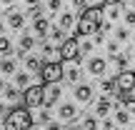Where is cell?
Returning <instances> with one entry per match:
<instances>
[{
	"mask_svg": "<svg viewBox=\"0 0 135 130\" xmlns=\"http://www.w3.org/2000/svg\"><path fill=\"white\" fill-rule=\"evenodd\" d=\"M103 28V5H85L78 18V38H88V35L100 33Z\"/></svg>",
	"mask_w": 135,
	"mask_h": 130,
	"instance_id": "obj_1",
	"label": "cell"
},
{
	"mask_svg": "<svg viewBox=\"0 0 135 130\" xmlns=\"http://www.w3.org/2000/svg\"><path fill=\"white\" fill-rule=\"evenodd\" d=\"M35 125V118L30 113V108L18 105L3 118V130H30Z\"/></svg>",
	"mask_w": 135,
	"mask_h": 130,
	"instance_id": "obj_2",
	"label": "cell"
},
{
	"mask_svg": "<svg viewBox=\"0 0 135 130\" xmlns=\"http://www.w3.org/2000/svg\"><path fill=\"white\" fill-rule=\"evenodd\" d=\"M63 60H43V68H40V78L43 83H60L63 80Z\"/></svg>",
	"mask_w": 135,
	"mask_h": 130,
	"instance_id": "obj_3",
	"label": "cell"
},
{
	"mask_svg": "<svg viewBox=\"0 0 135 130\" xmlns=\"http://www.w3.org/2000/svg\"><path fill=\"white\" fill-rule=\"evenodd\" d=\"M58 50H60V60H63V63H75V60L80 58V43H78V35L65 38L63 43L58 45Z\"/></svg>",
	"mask_w": 135,
	"mask_h": 130,
	"instance_id": "obj_4",
	"label": "cell"
},
{
	"mask_svg": "<svg viewBox=\"0 0 135 130\" xmlns=\"http://www.w3.org/2000/svg\"><path fill=\"white\" fill-rule=\"evenodd\" d=\"M43 98H45V83L43 85H28L23 90V105L25 108H43Z\"/></svg>",
	"mask_w": 135,
	"mask_h": 130,
	"instance_id": "obj_5",
	"label": "cell"
},
{
	"mask_svg": "<svg viewBox=\"0 0 135 130\" xmlns=\"http://www.w3.org/2000/svg\"><path fill=\"white\" fill-rule=\"evenodd\" d=\"M113 83H115V93L118 95H130V93L135 90V70L118 73V75L113 78Z\"/></svg>",
	"mask_w": 135,
	"mask_h": 130,
	"instance_id": "obj_6",
	"label": "cell"
},
{
	"mask_svg": "<svg viewBox=\"0 0 135 130\" xmlns=\"http://www.w3.org/2000/svg\"><path fill=\"white\" fill-rule=\"evenodd\" d=\"M60 95H63V88H60L58 83H48V85H45V98H43V105H45V108H53L55 103L60 100Z\"/></svg>",
	"mask_w": 135,
	"mask_h": 130,
	"instance_id": "obj_7",
	"label": "cell"
},
{
	"mask_svg": "<svg viewBox=\"0 0 135 130\" xmlns=\"http://www.w3.org/2000/svg\"><path fill=\"white\" fill-rule=\"evenodd\" d=\"M73 93H75V100L78 103H93V100H95V90H93V85H85V83H78Z\"/></svg>",
	"mask_w": 135,
	"mask_h": 130,
	"instance_id": "obj_8",
	"label": "cell"
},
{
	"mask_svg": "<svg viewBox=\"0 0 135 130\" xmlns=\"http://www.w3.org/2000/svg\"><path fill=\"white\" fill-rule=\"evenodd\" d=\"M58 118L60 120H68V123H75L78 118H80V110H78V105H73V103H63V105L58 108Z\"/></svg>",
	"mask_w": 135,
	"mask_h": 130,
	"instance_id": "obj_9",
	"label": "cell"
},
{
	"mask_svg": "<svg viewBox=\"0 0 135 130\" xmlns=\"http://www.w3.org/2000/svg\"><path fill=\"white\" fill-rule=\"evenodd\" d=\"M105 70H108V60L105 58H90V60H88V73H90V75L103 78Z\"/></svg>",
	"mask_w": 135,
	"mask_h": 130,
	"instance_id": "obj_10",
	"label": "cell"
},
{
	"mask_svg": "<svg viewBox=\"0 0 135 130\" xmlns=\"http://www.w3.org/2000/svg\"><path fill=\"white\" fill-rule=\"evenodd\" d=\"M5 23H8V28H13V30H23L25 28V15L18 13L15 8H10V13L5 15Z\"/></svg>",
	"mask_w": 135,
	"mask_h": 130,
	"instance_id": "obj_11",
	"label": "cell"
},
{
	"mask_svg": "<svg viewBox=\"0 0 135 130\" xmlns=\"http://www.w3.org/2000/svg\"><path fill=\"white\" fill-rule=\"evenodd\" d=\"M113 110V100L108 95H103V98H98L95 100V115L98 118H108V113Z\"/></svg>",
	"mask_w": 135,
	"mask_h": 130,
	"instance_id": "obj_12",
	"label": "cell"
},
{
	"mask_svg": "<svg viewBox=\"0 0 135 130\" xmlns=\"http://www.w3.org/2000/svg\"><path fill=\"white\" fill-rule=\"evenodd\" d=\"M33 28H35V35H38L40 40H45L48 38V30H50V23H48V18H35V23H33Z\"/></svg>",
	"mask_w": 135,
	"mask_h": 130,
	"instance_id": "obj_13",
	"label": "cell"
},
{
	"mask_svg": "<svg viewBox=\"0 0 135 130\" xmlns=\"http://www.w3.org/2000/svg\"><path fill=\"white\" fill-rule=\"evenodd\" d=\"M63 78H68V83H75V85H78V83H80V68H78L75 63H70V65H68L65 68V63H63Z\"/></svg>",
	"mask_w": 135,
	"mask_h": 130,
	"instance_id": "obj_14",
	"label": "cell"
},
{
	"mask_svg": "<svg viewBox=\"0 0 135 130\" xmlns=\"http://www.w3.org/2000/svg\"><path fill=\"white\" fill-rule=\"evenodd\" d=\"M25 68H28V73H40L43 60H40L38 55H25Z\"/></svg>",
	"mask_w": 135,
	"mask_h": 130,
	"instance_id": "obj_15",
	"label": "cell"
},
{
	"mask_svg": "<svg viewBox=\"0 0 135 130\" xmlns=\"http://www.w3.org/2000/svg\"><path fill=\"white\" fill-rule=\"evenodd\" d=\"M15 68H18V63H15L13 58H3L0 60V75H13Z\"/></svg>",
	"mask_w": 135,
	"mask_h": 130,
	"instance_id": "obj_16",
	"label": "cell"
},
{
	"mask_svg": "<svg viewBox=\"0 0 135 130\" xmlns=\"http://www.w3.org/2000/svg\"><path fill=\"white\" fill-rule=\"evenodd\" d=\"M43 58L45 60H60V50L50 43H43Z\"/></svg>",
	"mask_w": 135,
	"mask_h": 130,
	"instance_id": "obj_17",
	"label": "cell"
},
{
	"mask_svg": "<svg viewBox=\"0 0 135 130\" xmlns=\"http://www.w3.org/2000/svg\"><path fill=\"white\" fill-rule=\"evenodd\" d=\"M0 55H3V58H10V55H13V43H10L5 35H0Z\"/></svg>",
	"mask_w": 135,
	"mask_h": 130,
	"instance_id": "obj_18",
	"label": "cell"
},
{
	"mask_svg": "<svg viewBox=\"0 0 135 130\" xmlns=\"http://www.w3.org/2000/svg\"><path fill=\"white\" fill-rule=\"evenodd\" d=\"M115 123H118V125H128V123H130V113H128L123 105L115 110Z\"/></svg>",
	"mask_w": 135,
	"mask_h": 130,
	"instance_id": "obj_19",
	"label": "cell"
},
{
	"mask_svg": "<svg viewBox=\"0 0 135 130\" xmlns=\"http://www.w3.org/2000/svg\"><path fill=\"white\" fill-rule=\"evenodd\" d=\"M100 123H98V115H85L83 118V130H98Z\"/></svg>",
	"mask_w": 135,
	"mask_h": 130,
	"instance_id": "obj_20",
	"label": "cell"
},
{
	"mask_svg": "<svg viewBox=\"0 0 135 130\" xmlns=\"http://www.w3.org/2000/svg\"><path fill=\"white\" fill-rule=\"evenodd\" d=\"M120 105L133 115V113H135V98H133V95H120Z\"/></svg>",
	"mask_w": 135,
	"mask_h": 130,
	"instance_id": "obj_21",
	"label": "cell"
},
{
	"mask_svg": "<svg viewBox=\"0 0 135 130\" xmlns=\"http://www.w3.org/2000/svg\"><path fill=\"white\" fill-rule=\"evenodd\" d=\"M20 50H25V53H28V50H33V45H35V38L33 35H20Z\"/></svg>",
	"mask_w": 135,
	"mask_h": 130,
	"instance_id": "obj_22",
	"label": "cell"
},
{
	"mask_svg": "<svg viewBox=\"0 0 135 130\" xmlns=\"http://www.w3.org/2000/svg\"><path fill=\"white\" fill-rule=\"evenodd\" d=\"M73 23H75V18H73L70 13H63V15H60V20H58V25H60L63 30H70V28H73Z\"/></svg>",
	"mask_w": 135,
	"mask_h": 130,
	"instance_id": "obj_23",
	"label": "cell"
},
{
	"mask_svg": "<svg viewBox=\"0 0 135 130\" xmlns=\"http://www.w3.org/2000/svg\"><path fill=\"white\" fill-rule=\"evenodd\" d=\"M15 85L25 90V88L30 85V73H18V75H15Z\"/></svg>",
	"mask_w": 135,
	"mask_h": 130,
	"instance_id": "obj_24",
	"label": "cell"
},
{
	"mask_svg": "<svg viewBox=\"0 0 135 130\" xmlns=\"http://www.w3.org/2000/svg\"><path fill=\"white\" fill-rule=\"evenodd\" d=\"M50 38H53V40H60V43H63V40H65V30L60 28V25H50Z\"/></svg>",
	"mask_w": 135,
	"mask_h": 130,
	"instance_id": "obj_25",
	"label": "cell"
},
{
	"mask_svg": "<svg viewBox=\"0 0 135 130\" xmlns=\"http://www.w3.org/2000/svg\"><path fill=\"white\" fill-rule=\"evenodd\" d=\"M18 90H20V88H5V90H3L5 93V100H18V98H20Z\"/></svg>",
	"mask_w": 135,
	"mask_h": 130,
	"instance_id": "obj_26",
	"label": "cell"
},
{
	"mask_svg": "<svg viewBox=\"0 0 135 130\" xmlns=\"http://www.w3.org/2000/svg\"><path fill=\"white\" fill-rule=\"evenodd\" d=\"M100 88L105 90V95H113V93H115V83H113V80H103Z\"/></svg>",
	"mask_w": 135,
	"mask_h": 130,
	"instance_id": "obj_27",
	"label": "cell"
},
{
	"mask_svg": "<svg viewBox=\"0 0 135 130\" xmlns=\"http://www.w3.org/2000/svg\"><path fill=\"white\" fill-rule=\"evenodd\" d=\"M115 38H118V43H125V40H128V28H118L115 30Z\"/></svg>",
	"mask_w": 135,
	"mask_h": 130,
	"instance_id": "obj_28",
	"label": "cell"
},
{
	"mask_svg": "<svg viewBox=\"0 0 135 130\" xmlns=\"http://www.w3.org/2000/svg\"><path fill=\"white\" fill-rule=\"evenodd\" d=\"M60 5H63V0H48V10H50V13L60 10Z\"/></svg>",
	"mask_w": 135,
	"mask_h": 130,
	"instance_id": "obj_29",
	"label": "cell"
},
{
	"mask_svg": "<svg viewBox=\"0 0 135 130\" xmlns=\"http://www.w3.org/2000/svg\"><path fill=\"white\" fill-rule=\"evenodd\" d=\"M125 25H135V8L125 13Z\"/></svg>",
	"mask_w": 135,
	"mask_h": 130,
	"instance_id": "obj_30",
	"label": "cell"
},
{
	"mask_svg": "<svg viewBox=\"0 0 135 130\" xmlns=\"http://www.w3.org/2000/svg\"><path fill=\"white\" fill-rule=\"evenodd\" d=\"M38 123H43V125H48V123H50V113H48V110H43V113L38 115Z\"/></svg>",
	"mask_w": 135,
	"mask_h": 130,
	"instance_id": "obj_31",
	"label": "cell"
},
{
	"mask_svg": "<svg viewBox=\"0 0 135 130\" xmlns=\"http://www.w3.org/2000/svg\"><path fill=\"white\" fill-rule=\"evenodd\" d=\"M45 130H63V125H60L58 120H50L48 125H45Z\"/></svg>",
	"mask_w": 135,
	"mask_h": 130,
	"instance_id": "obj_32",
	"label": "cell"
},
{
	"mask_svg": "<svg viewBox=\"0 0 135 130\" xmlns=\"http://www.w3.org/2000/svg\"><path fill=\"white\" fill-rule=\"evenodd\" d=\"M40 13H43L40 5H30V15H33V18H40Z\"/></svg>",
	"mask_w": 135,
	"mask_h": 130,
	"instance_id": "obj_33",
	"label": "cell"
},
{
	"mask_svg": "<svg viewBox=\"0 0 135 130\" xmlns=\"http://www.w3.org/2000/svg\"><path fill=\"white\" fill-rule=\"evenodd\" d=\"M108 55H118V43H108Z\"/></svg>",
	"mask_w": 135,
	"mask_h": 130,
	"instance_id": "obj_34",
	"label": "cell"
},
{
	"mask_svg": "<svg viewBox=\"0 0 135 130\" xmlns=\"http://www.w3.org/2000/svg\"><path fill=\"white\" fill-rule=\"evenodd\" d=\"M108 8H110V10H108V18H110V20H115L118 15H120V13L115 10V5H108Z\"/></svg>",
	"mask_w": 135,
	"mask_h": 130,
	"instance_id": "obj_35",
	"label": "cell"
},
{
	"mask_svg": "<svg viewBox=\"0 0 135 130\" xmlns=\"http://www.w3.org/2000/svg\"><path fill=\"white\" fill-rule=\"evenodd\" d=\"M115 128V123L110 120V118H105V120H103V130H113Z\"/></svg>",
	"mask_w": 135,
	"mask_h": 130,
	"instance_id": "obj_36",
	"label": "cell"
},
{
	"mask_svg": "<svg viewBox=\"0 0 135 130\" xmlns=\"http://www.w3.org/2000/svg\"><path fill=\"white\" fill-rule=\"evenodd\" d=\"M88 5V0H73V8H78V10H83Z\"/></svg>",
	"mask_w": 135,
	"mask_h": 130,
	"instance_id": "obj_37",
	"label": "cell"
},
{
	"mask_svg": "<svg viewBox=\"0 0 135 130\" xmlns=\"http://www.w3.org/2000/svg\"><path fill=\"white\" fill-rule=\"evenodd\" d=\"M0 115H3V118L8 115V108H5V103H0Z\"/></svg>",
	"mask_w": 135,
	"mask_h": 130,
	"instance_id": "obj_38",
	"label": "cell"
},
{
	"mask_svg": "<svg viewBox=\"0 0 135 130\" xmlns=\"http://www.w3.org/2000/svg\"><path fill=\"white\" fill-rule=\"evenodd\" d=\"M100 3H103V5H118L120 0H100Z\"/></svg>",
	"mask_w": 135,
	"mask_h": 130,
	"instance_id": "obj_39",
	"label": "cell"
},
{
	"mask_svg": "<svg viewBox=\"0 0 135 130\" xmlns=\"http://www.w3.org/2000/svg\"><path fill=\"white\" fill-rule=\"evenodd\" d=\"M68 130H83V125H75V123H70V125H68Z\"/></svg>",
	"mask_w": 135,
	"mask_h": 130,
	"instance_id": "obj_40",
	"label": "cell"
},
{
	"mask_svg": "<svg viewBox=\"0 0 135 130\" xmlns=\"http://www.w3.org/2000/svg\"><path fill=\"white\" fill-rule=\"evenodd\" d=\"M5 28H8V23H3V20H0V33H5Z\"/></svg>",
	"mask_w": 135,
	"mask_h": 130,
	"instance_id": "obj_41",
	"label": "cell"
},
{
	"mask_svg": "<svg viewBox=\"0 0 135 130\" xmlns=\"http://www.w3.org/2000/svg\"><path fill=\"white\" fill-rule=\"evenodd\" d=\"M40 0H25V5H38Z\"/></svg>",
	"mask_w": 135,
	"mask_h": 130,
	"instance_id": "obj_42",
	"label": "cell"
},
{
	"mask_svg": "<svg viewBox=\"0 0 135 130\" xmlns=\"http://www.w3.org/2000/svg\"><path fill=\"white\" fill-rule=\"evenodd\" d=\"M0 3H3V5H13L15 0H0Z\"/></svg>",
	"mask_w": 135,
	"mask_h": 130,
	"instance_id": "obj_43",
	"label": "cell"
},
{
	"mask_svg": "<svg viewBox=\"0 0 135 130\" xmlns=\"http://www.w3.org/2000/svg\"><path fill=\"white\" fill-rule=\"evenodd\" d=\"M5 90V83H3V78H0V93H3Z\"/></svg>",
	"mask_w": 135,
	"mask_h": 130,
	"instance_id": "obj_44",
	"label": "cell"
},
{
	"mask_svg": "<svg viewBox=\"0 0 135 130\" xmlns=\"http://www.w3.org/2000/svg\"><path fill=\"white\" fill-rule=\"evenodd\" d=\"M113 130H123V128H113Z\"/></svg>",
	"mask_w": 135,
	"mask_h": 130,
	"instance_id": "obj_45",
	"label": "cell"
},
{
	"mask_svg": "<svg viewBox=\"0 0 135 130\" xmlns=\"http://www.w3.org/2000/svg\"><path fill=\"white\" fill-rule=\"evenodd\" d=\"M133 8H135V3H133Z\"/></svg>",
	"mask_w": 135,
	"mask_h": 130,
	"instance_id": "obj_46",
	"label": "cell"
}]
</instances>
